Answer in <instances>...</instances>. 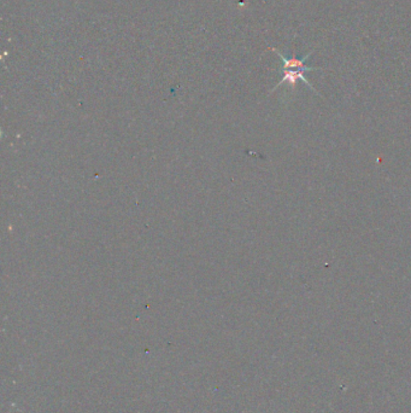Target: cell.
<instances>
[{"label": "cell", "mask_w": 411, "mask_h": 413, "mask_svg": "<svg viewBox=\"0 0 411 413\" xmlns=\"http://www.w3.org/2000/svg\"><path fill=\"white\" fill-rule=\"evenodd\" d=\"M270 50H273L274 52H276L278 54V56L280 57L281 62H283V67H281V69H298V70H304V72H313V70H322L321 68H313V67H307L305 65V62H307L308 59H309V57L311 56L313 51H310L309 54L307 55V56H304L303 58L298 59L296 57V55L293 54V56L291 57V58H287V57H283V55L280 54V52L278 51L276 49H274V47H271Z\"/></svg>", "instance_id": "1"}, {"label": "cell", "mask_w": 411, "mask_h": 413, "mask_svg": "<svg viewBox=\"0 0 411 413\" xmlns=\"http://www.w3.org/2000/svg\"><path fill=\"white\" fill-rule=\"evenodd\" d=\"M281 73H283V78H281V80L279 81L278 85L275 86V87L273 88V91H275L276 88L280 87L281 85L284 83H288L289 85L292 86V87H296L297 85V81L298 80H302L303 83H305V85L308 86L310 89H312L313 92H315L316 94H320L317 91H316L315 87L311 85V83L308 81V79L305 78V74H304V70H298V69H281ZM271 91V92H273Z\"/></svg>", "instance_id": "2"}]
</instances>
